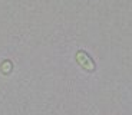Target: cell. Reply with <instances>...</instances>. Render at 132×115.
<instances>
[{
  "label": "cell",
  "instance_id": "6da1fadb",
  "mask_svg": "<svg viewBox=\"0 0 132 115\" xmlns=\"http://www.w3.org/2000/svg\"><path fill=\"white\" fill-rule=\"evenodd\" d=\"M76 59H78V62H79L86 71H90V72H92L93 69H95V63L92 62V59H90L85 52H78L76 53Z\"/></svg>",
  "mask_w": 132,
  "mask_h": 115
}]
</instances>
